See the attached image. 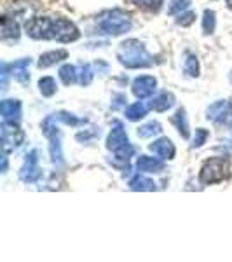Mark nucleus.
Returning <instances> with one entry per match:
<instances>
[{"mask_svg": "<svg viewBox=\"0 0 232 262\" xmlns=\"http://www.w3.org/2000/svg\"><path fill=\"white\" fill-rule=\"evenodd\" d=\"M40 177V168H39V158H37V150H32L25 159V164L19 171V179L25 184H33Z\"/></svg>", "mask_w": 232, "mask_h": 262, "instance_id": "nucleus-8", "label": "nucleus"}, {"mask_svg": "<svg viewBox=\"0 0 232 262\" xmlns=\"http://www.w3.org/2000/svg\"><path fill=\"white\" fill-rule=\"evenodd\" d=\"M175 105V96L171 93H161L159 96H155L154 100L150 101V108L155 112H166Z\"/></svg>", "mask_w": 232, "mask_h": 262, "instance_id": "nucleus-15", "label": "nucleus"}, {"mask_svg": "<svg viewBox=\"0 0 232 262\" xmlns=\"http://www.w3.org/2000/svg\"><path fill=\"white\" fill-rule=\"evenodd\" d=\"M147 116V107L143 103H133L131 107H128L126 111V117L129 121H140Z\"/></svg>", "mask_w": 232, "mask_h": 262, "instance_id": "nucleus-20", "label": "nucleus"}, {"mask_svg": "<svg viewBox=\"0 0 232 262\" xmlns=\"http://www.w3.org/2000/svg\"><path fill=\"white\" fill-rule=\"evenodd\" d=\"M136 168L140 171H149V173H159L164 170V163L159 161L155 158H149V156H140L136 161Z\"/></svg>", "mask_w": 232, "mask_h": 262, "instance_id": "nucleus-14", "label": "nucleus"}, {"mask_svg": "<svg viewBox=\"0 0 232 262\" xmlns=\"http://www.w3.org/2000/svg\"><path fill=\"white\" fill-rule=\"evenodd\" d=\"M19 37V25L14 19L4 16L2 18V39H18Z\"/></svg>", "mask_w": 232, "mask_h": 262, "instance_id": "nucleus-16", "label": "nucleus"}, {"mask_svg": "<svg viewBox=\"0 0 232 262\" xmlns=\"http://www.w3.org/2000/svg\"><path fill=\"white\" fill-rule=\"evenodd\" d=\"M183 72L189 75V77H197V75H199V60H197V56L189 54L187 60H185V65H183Z\"/></svg>", "mask_w": 232, "mask_h": 262, "instance_id": "nucleus-21", "label": "nucleus"}, {"mask_svg": "<svg viewBox=\"0 0 232 262\" xmlns=\"http://www.w3.org/2000/svg\"><path fill=\"white\" fill-rule=\"evenodd\" d=\"M68 53L65 49H58V51H49V53H44L39 60V69H49V67L56 65L61 60H66Z\"/></svg>", "mask_w": 232, "mask_h": 262, "instance_id": "nucleus-13", "label": "nucleus"}, {"mask_svg": "<svg viewBox=\"0 0 232 262\" xmlns=\"http://www.w3.org/2000/svg\"><path fill=\"white\" fill-rule=\"evenodd\" d=\"M215 23H217V18H215V11L206 9L204 16H202V30H204L206 35L215 32Z\"/></svg>", "mask_w": 232, "mask_h": 262, "instance_id": "nucleus-25", "label": "nucleus"}, {"mask_svg": "<svg viewBox=\"0 0 232 262\" xmlns=\"http://www.w3.org/2000/svg\"><path fill=\"white\" fill-rule=\"evenodd\" d=\"M51 140V158L54 163H61L63 156H61V147H60V133H54L49 137Z\"/></svg>", "mask_w": 232, "mask_h": 262, "instance_id": "nucleus-22", "label": "nucleus"}, {"mask_svg": "<svg viewBox=\"0 0 232 262\" xmlns=\"http://www.w3.org/2000/svg\"><path fill=\"white\" fill-rule=\"evenodd\" d=\"M150 150L157 154L161 159H173L175 158V145L170 138H159L150 145Z\"/></svg>", "mask_w": 232, "mask_h": 262, "instance_id": "nucleus-10", "label": "nucleus"}, {"mask_svg": "<svg viewBox=\"0 0 232 262\" xmlns=\"http://www.w3.org/2000/svg\"><path fill=\"white\" fill-rule=\"evenodd\" d=\"M60 79L63 84L70 86V84H75L79 81V70L75 69L74 65H63L60 69Z\"/></svg>", "mask_w": 232, "mask_h": 262, "instance_id": "nucleus-19", "label": "nucleus"}, {"mask_svg": "<svg viewBox=\"0 0 232 262\" xmlns=\"http://www.w3.org/2000/svg\"><path fill=\"white\" fill-rule=\"evenodd\" d=\"M194 18H196L194 12H187V14H182V12H180V18L176 21H178V25H182V27H189V25L194 21Z\"/></svg>", "mask_w": 232, "mask_h": 262, "instance_id": "nucleus-31", "label": "nucleus"}, {"mask_svg": "<svg viewBox=\"0 0 232 262\" xmlns=\"http://www.w3.org/2000/svg\"><path fill=\"white\" fill-rule=\"evenodd\" d=\"M230 82H232V72H230Z\"/></svg>", "mask_w": 232, "mask_h": 262, "instance_id": "nucleus-34", "label": "nucleus"}, {"mask_svg": "<svg viewBox=\"0 0 232 262\" xmlns=\"http://www.w3.org/2000/svg\"><path fill=\"white\" fill-rule=\"evenodd\" d=\"M117 60L126 69H143V67H150L154 63V58L147 53L145 46L134 39L122 42L117 51Z\"/></svg>", "mask_w": 232, "mask_h": 262, "instance_id": "nucleus-2", "label": "nucleus"}, {"mask_svg": "<svg viewBox=\"0 0 232 262\" xmlns=\"http://www.w3.org/2000/svg\"><path fill=\"white\" fill-rule=\"evenodd\" d=\"M225 2H227V6H229L230 9H232V0H225Z\"/></svg>", "mask_w": 232, "mask_h": 262, "instance_id": "nucleus-33", "label": "nucleus"}, {"mask_svg": "<svg viewBox=\"0 0 232 262\" xmlns=\"http://www.w3.org/2000/svg\"><path fill=\"white\" fill-rule=\"evenodd\" d=\"M163 131L161 124L159 122H147V124H143L140 129H138V135H140V138H150L154 137V135H159Z\"/></svg>", "mask_w": 232, "mask_h": 262, "instance_id": "nucleus-23", "label": "nucleus"}, {"mask_svg": "<svg viewBox=\"0 0 232 262\" xmlns=\"http://www.w3.org/2000/svg\"><path fill=\"white\" fill-rule=\"evenodd\" d=\"M27 33L32 39L37 40H58V42H74L81 37V32L72 21L63 18H45V16H35L28 19Z\"/></svg>", "mask_w": 232, "mask_h": 262, "instance_id": "nucleus-1", "label": "nucleus"}, {"mask_svg": "<svg viewBox=\"0 0 232 262\" xmlns=\"http://www.w3.org/2000/svg\"><path fill=\"white\" fill-rule=\"evenodd\" d=\"M129 187L131 191H155V184L152 182L150 179L147 177H142V175H134L131 180H129Z\"/></svg>", "mask_w": 232, "mask_h": 262, "instance_id": "nucleus-17", "label": "nucleus"}, {"mask_svg": "<svg viewBox=\"0 0 232 262\" xmlns=\"http://www.w3.org/2000/svg\"><path fill=\"white\" fill-rule=\"evenodd\" d=\"M92 81V69L89 65H82L81 69H79V82L82 84V86H89Z\"/></svg>", "mask_w": 232, "mask_h": 262, "instance_id": "nucleus-27", "label": "nucleus"}, {"mask_svg": "<svg viewBox=\"0 0 232 262\" xmlns=\"http://www.w3.org/2000/svg\"><path fill=\"white\" fill-rule=\"evenodd\" d=\"M58 119L63 121L65 124H70V126L86 124V119H77L74 114H68V112H60V114H58Z\"/></svg>", "mask_w": 232, "mask_h": 262, "instance_id": "nucleus-28", "label": "nucleus"}, {"mask_svg": "<svg viewBox=\"0 0 232 262\" xmlns=\"http://www.w3.org/2000/svg\"><path fill=\"white\" fill-rule=\"evenodd\" d=\"M208 137H210V133L206 129H202V128L196 129V137H194V143H192V145L194 147H202L206 143V140H208Z\"/></svg>", "mask_w": 232, "mask_h": 262, "instance_id": "nucleus-30", "label": "nucleus"}, {"mask_svg": "<svg viewBox=\"0 0 232 262\" xmlns=\"http://www.w3.org/2000/svg\"><path fill=\"white\" fill-rule=\"evenodd\" d=\"M107 147H108V150H112L113 154H115L117 159L126 161V163H128L129 158L134 154V149L131 147V143H129V138H128V135H126L121 122L113 124L110 135H108V138H107Z\"/></svg>", "mask_w": 232, "mask_h": 262, "instance_id": "nucleus-3", "label": "nucleus"}, {"mask_svg": "<svg viewBox=\"0 0 232 262\" xmlns=\"http://www.w3.org/2000/svg\"><path fill=\"white\" fill-rule=\"evenodd\" d=\"M2 149L4 152H12L23 143L25 135L18 126L14 124V121H4L2 126Z\"/></svg>", "mask_w": 232, "mask_h": 262, "instance_id": "nucleus-6", "label": "nucleus"}, {"mask_svg": "<svg viewBox=\"0 0 232 262\" xmlns=\"http://www.w3.org/2000/svg\"><path fill=\"white\" fill-rule=\"evenodd\" d=\"M2 171H4V173L7 171V159H6V158H2Z\"/></svg>", "mask_w": 232, "mask_h": 262, "instance_id": "nucleus-32", "label": "nucleus"}, {"mask_svg": "<svg viewBox=\"0 0 232 262\" xmlns=\"http://www.w3.org/2000/svg\"><path fill=\"white\" fill-rule=\"evenodd\" d=\"M229 175V161L225 158H212L201 168L199 180L202 185H212L225 180Z\"/></svg>", "mask_w": 232, "mask_h": 262, "instance_id": "nucleus-5", "label": "nucleus"}, {"mask_svg": "<svg viewBox=\"0 0 232 262\" xmlns=\"http://www.w3.org/2000/svg\"><path fill=\"white\" fill-rule=\"evenodd\" d=\"M4 121H19L21 117V103L18 100H4L0 105Z\"/></svg>", "mask_w": 232, "mask_h": 262, "instance_id": "nucleus-11", "label": "nucleus"}, {"mask_svg": "<svg viewBox=\"0 0 232 262\" xmlns=\"http://www.w3.org/2000/svg\"><path fill=\"white\" fill-rule=\"evenodd\" d=\"M192 4V0H173L170 6V14H176V12H183L189 6Z\"/></svg>", "mask_w": 232, "mask_h": 262, "instance_id": "nucleus-29", "label": "nucleus"}, {"mask_svg": "<svg viewBox=\"0 0 232 262\" xmlns=\"http://www.w3.org/2000/svg\"><path fill=\"white\" fill-rule=\"evenodd\" d=\"M206 117H208L210 121L217 122V124H227L232 117L230 101H227V100L215 101L213 105L208 107V111H206Z\"/></svg>", "mask_w": 232, "mask_h": 262, "instance_id": "nucleus-7", "label": "nucleus"}, {"mask_svg": "<svg viewBox=\"0 0 232 262\" xmlns=\"http://www.w3.org/2000/svg\"><path fill=\"white\" fill-rule=\"evenodd\" d=\"M133 95L136 98H147V96L154 95L155 88H157V81L150 75H143V77H136L133 81Z\"/></svg>", "mask_w": 232, "mask_h": 262, "instance_id": "nucleus-9", "label": "nucleus"}, {"mask_svg": "<svg viewBox=\"0 0 232 262\" xmlns=\"http://www.w3.org/2000/svg\"><path fill=\"white\" fill-rule=\"evenodd\" d=\"M30 63H32L30 58H25V60H19V61L12 63V65L9 67L11 75L21 84L28 82V79H30V75H28V67H30Z\"/></svg>", "mask_w": 232, "mask_h": 262, "instance_id": "nucleus-12", "label": "nucleus"}, {"mask_svg": "<svg viewBox=\"0 0 232 262\" xmlns=\"http://www.w3.org/2000/svg\"><path fill=\"white\" fill-rule=\"evenodd\" d=\"M131 27H133L131 18L119 9L107 12V14L100 19L101 32L107 33V35H112V37H117V35H122V33L129 32Z\"/></svg>", "mask_w": 232, "mask_h": 262, "instance_id": "nucleus-4", "label": "nucleus"}, {"mask_svg": "<svg viewBox=\"0 0 232 262\" xmlns=\"http://www.w3.org/2000/svg\"><path fill=\"white\" fill-rule=\"evenodd\" d=\"M134 6L142 7L145 11H152V12H157L163 7L164 0H133Z\"/></svg>", "mask_w": 232, "mask_h": 262, "instance_id": "nucleus-26", "label": "nucleus"}, {"mask_svg": "<svg viewBox=\"0 0 232 262\" xmlns=\"http://www.w3.org/2000/svg\"><path fill=\"white\" fill-rule=\"evenodd\" d=\"M56 81H54L53 77H42L40 81H39V90H40V93L44 96H53L54 93H56Z\"/></svg>", "mask_w": 232, "mask_h": 262, "instance_id": "nucleus-24", "label": "nucleus"}, {"mask_svg": "<svg viewBox=\"0 0 232 262\" xmlns=\"http://www.w3.org/2000/svg\"><path fill=\"white\" fill-rule=\"evenodd\" d=\"M173 124L176 126V129L180 131V135H182L183 138H189L191 131H189V122H187V116H185L183 108H178L175 116H173Z\"/></svg>", "mask_w": 232, "mask_h": 262, "instance_id": "nucleus-18", "label": "nucleus"}]
</instances>
